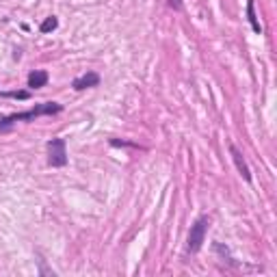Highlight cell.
I'll list each match as a JSON object with an SVG mask.
<instances>
[{"label":"cell","mask_w":277,"mask_h":277,"mask_svg":"<svg viewBox=\"0 0 277 277\" xmlns=\"http://www.w3.org/2000/svg\"><path fill=\"white\" fill-rule=\"evenodd\" d=\"M230 154H232V158H234V165H236V169H238V173H241L247 182H251V171H249L247 162H245V158H243L241 149H238V147L234 145V143L230 145Z\"/></svg>","instance_id":"5"},{"label":"cell","mask_w":277,"mask_h":277,"mask_svg":"<svg viewBox=\"0 0 277 277\" xmlns=\"http://www.w3.org/2000/svg\"><path fill=\"white\" fill-rule=\"evenodd\" d=\"M56 26H59V20H56L54 15H50V17H46V20L41 22L39 30H41V33H52V30H56Z\"/></svg>","instance_id":"8"},{"label":"cell","mask_w":277,"mask_h":277,"mask_svg":"<svg viewBox=\"0 0 277 277\" xmlns=\"http://www.w3.org/2000/svg\"><path fill=\"white\" fill-rule=\"evenodd\" d=\"M48 162H50V167H65L67 165L65 138H52V141H48Z\"/></svg>","instance_id":"3"},{"label":"cell","mask_w":277,"mask_h":277,"mask_svg":"<svg viewBox=\"0 0 277 277\" xmlns=\"http://www.w3.org/2000/svg\"><path fill=\"white\" fill-rule=\"evenodd\" d=\"M2 98H15V100H28L30 98V93L28 91H4V93H0Z\"/></svg>","instance_id":"9"},{"label":"cell","mask_w":277,"mask_h":277,"mask_svg":"<svg viewBox=\"0 0 277 277\" xmlns=\"http://www.w3.org/2000/svg\"><path fill=\"white\" fill-rule=\"evenodd\" d=\"M61 109H63V106L56 104V102H46V104H39V106H35V109H30L26 113H15V115H9V117H4L2 122H0V132L9 130L15 122H28V119H35V117H39V115H56V113H61Z\"/></svg>","instance_id":"1"},{"label":"cell","mask_w":277,"mask_h":277,"mask_svg":"<svg viewBox=\"0 0 277 277\" xmlns=\"http://www.w3.org/2000/svg\"><path fill=\"white\" fill-rule=\"evenodd\" d=\"M247 20L251 24V28H254V33H262V26L256 17V2L254 0H247Z\"/></svg>","instance_id":"7"},{"label":"cell","mask_w":277,"mask_h":277,"mask_svg":"<svg viewBox=\"0 0 277 277\" xmlns=\"http://www.w3.org/2000/svg\"><path fill=\"white\" fill-rule=\"evenodd\" d=\"M169 7L175 11H182V0H169Z\"/></svg>","instance_id":"11"},{"label":"cell","mask_w":277,"mask_h":277,"mask_svg":"<svg viewBox=\"0 0 277 277\" xmlns=\"http://www.w3.org/2000/svg\"><path fill=\"white\" fill-rule=\"evenodd\" d=\"M208 225H210V219L208 217H199L197 221L193 223L191 232H188V251H199L201 243H204L206 238V232H208Z\"/></svg>","instance_id":"2"},{"label":"cell","mask_w":277,"mask_h":277,"mask_svg":"<svg viewBox=\"0 0 277 277\" xmlns=\"http://www.w3.org/2000/svg\"><path fill=\"white\" fill-rule=\"evenodd\" d=\"M48 83V74L41 72V69H37V72H33L28 76V87L30 89H39V87H46Z\"/></svg>","instance_id":"6"},{"label":"cell","mask_w":277,"mask_h":277,"mask_svg":"<svg viewBox=\"0 0 277 277\" xmlns=\"http://www.w3.org/2000/svg\"><path fill=\"white\" fill-rule=\"evenodd\" d=\"M98 85H100V76H98L96 72H87V74H83V76L74 78V83H72V87L76 91L89 89V87H98Z\"/></svg>","instance_id":"4"},{"label":"cell","mask_w":277,"mask_h":277,"mask_svg":"<svg viewBox=\"0 0 277 277\" xmlns=\"http://www.w3.org/2000/svg\"><path fill=\"white\" fill-rule=\"evenodd\" d=\"M111 145H113V147H138L137 143H130V141H119V138H111Z\"/></svg>","instance_id":"10"}]
</instances>
